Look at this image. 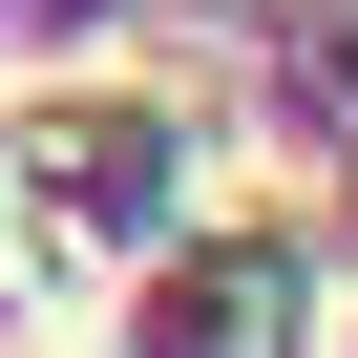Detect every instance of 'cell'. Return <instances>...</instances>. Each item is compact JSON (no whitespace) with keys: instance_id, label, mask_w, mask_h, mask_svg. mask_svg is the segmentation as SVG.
Masks as SVG:
<instances>
[{"instance_id":"6da1fadb","label":"cell","mask_w":358,"mask_h":358,"mask_svg":"<svg viewBox=\"0 0 358 358\" xmlns=\"http://www.w3.org/2000/svg\"><path fill=\"white\" fill-rule=\"evenodd\" d=\"M127 358H295V253L274 232H169L127 274Z\"/></svg>"}]
</instances>
